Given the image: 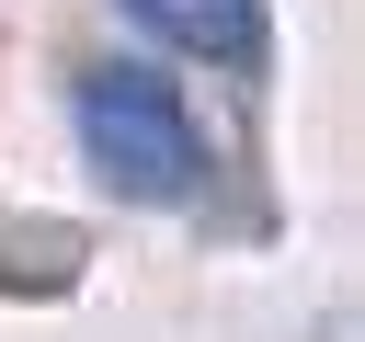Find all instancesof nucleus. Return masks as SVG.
<instances>
[{"label":"nucleus","mask_w":365,"mask_h":342,"mask_svg":"<svg viewBox=\"0 0 365 342\" xmlns=\"http://www.w3.org/2000/svg\"><path fill=\"white\" fill-rule=\"evenodd\" d=\"M125 23H148L160 46H182L205 68H262L274 57V11L262 0H125Z\"/></svg>","instance_id":"f03ea898"},{"label":"nucleus","mask_w":365,"mask_h":342,"mask_svg":"<svg viewBox=\"0 0 365 342\" xmlns=\"http://www.w3.org/2000/svg\"><path fill=\"white\" fill-rule=\"evenodd\" d=\"M68 125H80V160L125 194V205H194L205 194V125L182 114V91L137 57H103L68 80Z\"/></svg>","instance_id":"f257e3e1"}]
</instances>
